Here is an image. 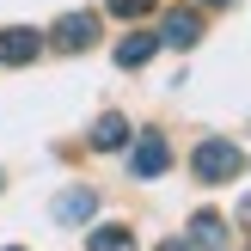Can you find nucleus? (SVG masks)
<instances>
[{"instance_id": "nucleus-15", "label": "nucleus", "mask_w": 251, "mask_h": 251, "mask_svg": "<svg viewBox=\"0 0 251 251\" xmlns=\"http://www.w3.org/2000/svg\"><path fill=\"white\" fill-rule=\"evenodd\" d=\"M12 251H19V245H12Z\"/></svg>"}, {"instance_id": "nucleus-6", "label": "nucleus", "mask_w": 251, "mask_h": 251, "mask_svg": "<svg viewBox=\"0 0 251 251\" xmlns=\"http://www.w3.org/2000/svg\"><path fill=\"white\" fill-rule=\"evenodd\" d=\"M190 245H196V251H221V245H227V221H221L215 208L190 215Z\"/></svg>"}, {"instance_id": "nucleus-5", "label": "nucleus", "mask_w": 251, "mask_h": 251, "mask_svg": "<svg viewBox=\"0 0 251 251\" xmlns=\"http://www.w3.org/2000/svg\"><path fill=\"white\" fill-rule=\"evenodd\" d=\"M37 49H43V37H37L31 25H12V31H0V61H6V68L37 61Z\"/></svg>"}, {"instance_id": "nucleus-2", "label": "nucleus", "mask_w": 251, "mask_h": 251, "mask_svg": "<svg viewBox=\"0 0 251 251\" xmlns=\"http://www.w3.org/2000/svg\"><path fill=\"white\" fill-rule=\"evenodd\" d=\"M166 166H172L166 135H159V129H141V135H135V147H129V172H135V178H159Z\"/></svg>"}, {"instance_id": "nucleus-11", "label": "nucleus", "mask_w": 251, "mask_h": 251, "mask_svg": "<svg viewBox=\"0 0 251 251\" xmlns=\"http://www.w3.org/2000/svg\"><path fill=\"white\" fill-rule=\"evenodd\" d=\"M110 12H117V19H147L153 0H110Z\"/></svg>"}, {"instance_id": "nucleus-12", "label": "nucleus", "mask_w": 251, "mask_h": 251, "mask_svg": "<svg viewBox=\"0 0 251 251\" xmlns=\"http://www.w3.org/2000/svg\"><path fill=\"white\" fill-rule=\"evenodd\" d=\"M159 251H196L190 239H166V245H159Z\"/></svg>"}, {"instance_id": "nucleus-4", "label": "nucleus", "mask_w": 251, "mask_h": 251, "mask_svg": "<svg viewBox=\"0 0 251 251\" xmlns=\"http://www.w3.org/2000/svg\"><path fill=\"white\" fill-rule=\"evenodd\" d=\"M159 43H172V49H190V43H202V12H196V6H178V12H166V25H159Z\"/></svg>"}, {"instance_id": "nucleus-1", "label": "nucleus", "mask_w": 251, "mask_h": 251, "mask_svg": "<svg viewBox=\"0 0 251 251\" xmlns=\"http://www.w3.org/2000/svg\"><path fill=\"white\" fill-rule=\"evenodd\" d=\"M190 172H196L202 184H233V178L245 172V159H239L233 141H202V147L190 153Z\"/></svg>"}, {"instance_id": "nucleus-9", "label": "nucleus", "mask_w": 251, "mask_h": 251, "mask_svg": "<svg viewBox=\"0 0 251 251\" xmlns=\"http://www.w3.org/2000/svg\"><path fill=\"white\" fill-rule=\"evenodd\" d=\"M92 208H98V196H92V190H61V196H55V221H61V227L86 221Z\"/></svg>"}, {"instance_id": "nucleus-10", "label": "nucleus", "mask_w": 251, "mask_h": 251, "mask_svg": "<svg viewBox=\"0 0 251 251\" xmlns=\"http://www.w3.org/2000/svg\"><path fill=\"white\" fill-rule=\"evenodd\" d=\"M86 251H135V233L129 227H98L92 239H86Z\"/></svg>"}, {"instance_id": "nucleus-13", "label": "nucleus", "mask_w": 251, "mask_h": 251, "mask_svg": "<svg viewBox=\"0 0 251 251\" xmlns=\"http://www.w3.org/2000/svg\"><path fill=\"white\" fill-rule=\"evenodd\" d=\"M202 6H227V0H202Z\"/></svg>"}, {"instance_id": "nucleus-14", "label": "nucleus", "mask_w": 251, "mask_h": 251, "mask_svg": "<svg viewBox=\"0 0 251 251\" xmlns=\"http://www.w3.org/2000/svg\"><path fill=\"white\" fill-rule=\"evenodd\" d=\"M245 221H251V202H245Z\"/></svg>"}, {"instance_id": "nucleus-7", "label": "nucleus", "mask_w": 251, "mask_h": 251, "mask_svg": "<svg viewBox=\"0 0 251 251\" xmlns=\"http://www.w3.org/2000/svg\"><path fill=\"white\" fill-rule=\"evenodd\" d=\"M153 49H159V31H129L117 43V61L123 68H141V61H153Z\"/></svg>"}, {"instance_id": "nucleus-8", "label": "nucleus", "mask_w": 251, "mask_h": 251, "mask_svg": "<svg viewBox=\"0 0 251 251\" xmlns=\"http://www.w3.org/2000/svg\"><path fill=\"white\" fill-rule=\"evenodd\" d=\"M92 147H98V153L129 147V117H98V123H92Z\"/></svg>"}, {"instance_id": "nucleus-3", "label": "nucleus", "mask_w": 251, "mask_h": 251, "mask_svg": "<svg viewBox=\"0 0 251 251\" xmlns=\"http://www.w3.org/2000/svg\"><path fill=\"white\" fill-rule=\"evenodd\" d=\"M49 43H55L61 55H80V49H92V43H98V19H92V12H68V19H55Z\"/></svg>"}]
</instances>
